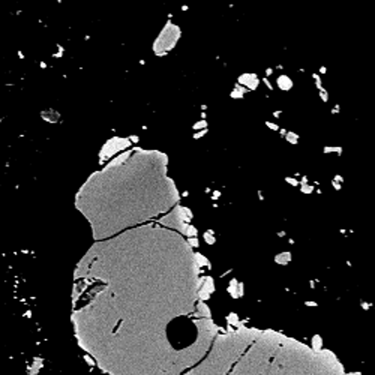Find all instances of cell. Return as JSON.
Instances as JSON below:
<instances>
[{"instance_id": "6da1fadb", "label": "cell", "mask_w": 375, "mask_h": 375, "mask_svg": "<svg viewBox=\"0 0 375 375\" xmlns=\"http://www.w3.org/2000/svg\"><path fill=\"white\" fill-rule=\"evenodd\" d=\"M179 38H180V29L173 24L171 21H168L167 26L164 27V30L161 32V35L158 36V39L155 41L153 51L158 56H164L167 51L174 47Z\"/></svg>"}, {"instance_id": "7a4b0ae2", "label": "cell", "mask_w": 375, "mask_h": 375, "mask_svg": "<svg viewBox=\"0 0 375 375\" xmlns=\"http://www.w3.org/2000/svg\"><path fill=\"white\" fill-rule=\"evenodd\" d=\"M129 146H131V141H128V140H125V138H111L110 141L105 143L104 149H102V152H101V159H104V158L108 159V158H111L114 153L123 150L125 147H129Z\"/></svg>"}, {"instance_id": "3957f363", "label": "cell", "mask_w": 375, "mask_h": 375, "mask_svg": "<svg viewBox=\"0 0 375 375\" xmlns=\"http://www.w3.org/2000/svg\"><path fill=\"white\" fill-rule=\"evenodd\" d=\"M258 83H260V80L257 78L255 74H243L239 77V84L246 87V89H249V90H255Z\"/></svg>"}, {"instance_id": "277c9868", "label": "cell", "mask_w": 375, "mask_h": 375, "mask_svg": "<svg viewBox=\"0 0 375 375\" xmlns=\"http://www.w3.org/2000/svg\"><path fill=\"white\" fill-rule=\"evenodd\" d=\"M227 291H228L233 297H240V296L243 294V284H240V282H237V281H231L230 285H228V288H227Z\"/></svg>"}, {"instance_id": "5b68a950", "label": "cell", "mask_w": 375, "mask_h": 375, "mask_svg": "<svg viewBox=\"0 0 375 375\" xmlns=\"http://www.w3.org/2000/svg\"><path fill=\"white\" fill-rule=\"evenodd\" d=\"M278 86L281 90H290L293 87V81L288 77H279L278 78Z\"/></svg>"}, {"instance_id": "8992f818", "label": "cell", "mask_w": 375, "mask_h": 375, "mask_svg": "<svg viewBox=\"0 0 375 375\" xmlns=\"http://www.w3.org/2000/svg\"><path fill=\"white\" fill-rule=\"evenodd\" d=\"M290 261H291V254L290 252H282V254L275 257V263H278V264H288Z\"/></svg>"}, {"instance_id": "52a82bcc", "label": "cell", "mask_w": 375, "mask_h": 375, "mask_svg": "<svg viewBox=\"0 0 375 375\" xmlns=\"http://www.w3.org/2000/svg\"><path fill=\"white\" fill-rule=\"evenodd\" d=\"M321 345H323V339H321V336H320V335L312 336V348H314L315 351H318L320 348H321Z\"/></svg>"}, {"instance_id": "ba28073f", "label": "cell", "mask_w": 375, "mask_h": 375, "mask_svg": "<svg viewBox=\"0 0 375 375\" xmlns=\"http://www.w3.org/2000/svg\"><path fill=\"white\" fill-rule=\"evenodd\" d=\"M285 137H287V141L291 144H297V141H299V135L294 132H285Z\"/></svg>"}, {"instance_id": "9c48e42d", "label": "cell", "mask_w": 375, "mask_h": 375, "mask_svg": "<svg viewBox=\"0 0 375 375\" xmlns=\"http://www.w3.org/2000/svg\"><path fill=\"white\" fill-rule=\"evenodd\" d=\"M185 234L189 236V237H195V236L198 234V231H197V228H195L194 225L189 224L188 227H186V230H185Z\"/></svg>"}, {"instance_id": "30bf717a", "label": "cell", "mask_w": 375, "mask_h": 375, "mask_svg": "<svg viewBox=\"0 0 375 375\" xmlns=\"http://www.w3.org/2000/svg\"><path fill=\"white\" fill-rule=\"evenodd\" d=\"M203 237H204V240H206V243H207V245H213V243L216 242V239L213 237L212 231H207V233H204V234H203Z\"/></svg>"}, {"instance_id": "8fae6325", "label": "cell", "mask_w": 375, "mask_h": 375, "mask_svg": "<svg viewBox=\"0 0 375 375\" xmlns=\"http://www.w3.org/2000/svg\"><path fill=\"white\" fill-rule=\"evenodd\" d=\"M227 321H228L230 324H233V326H240V321H239V317H237L236 314H230V315L227 317Z\"/></svg>"}, {"instance_id": "7c38bea8", "label": "cell", "mask_w": 375, "mask_h": 375, "mask_svg": "<svg viewBox=\"0 0 375 375\" xmlns=\"http://www.w3.org/2000/svg\"><path fill=\"white\" fill-rule=\"evenodd\" d=\"M194 129H207V122L206 120H201V122H197L195 125H194Z\"/></svg>"}, {"instance_id": "4fadbf2b", "label": "cell", "mask_w": 375, "mask_h": 375, "mask_svg": "<svg viewBox=\"0 0 375 375\" xmlns=\"http://www.w3.org/2000/svg\"><path fill=\"white\" fill-rule=\"evenodd\" d=\"M188 245H189V248H197L198 246V240L195 239V237H191V239H188V242H186Z\"/></svg>"}, {"instance_id": "5bb4252c", "label": "cell", "mask_w": 375, "mask_h": 375, "mask_svg": "<svg viewBox=\"0 0 375 375\" xmlns=\"http://www.w3.org/2000/svg\"><path fill=\"white\" fill-rule=\"evenodd\" d=\"M302 192H305V194L312 192V186H309V185H303V186H302Z\"/></svg>"}, {"instance_id": "9a60e30c", "label": "cell", "mask_w": 375, "mask_h": 375, "mask_svg": "<svg viewBox=\"0 0 375 375\" xmlns=\"http://www.w3.org/2000/svg\"><path fill=\"white\" fill-rule=\"evenodd\" d=\"M285 182L291 183L293 186H299V182H297V180H294V179H290V177H287V179H285Z\"/></svg>"}, {"instance_id": "2e32d148", "label": "cell", "mask_w": 375, "mask_h": 375, "mask_svg": "<svg viewBox=\"0 0 375 375\" xmlns=\"http://www.w3.org/2000/svg\"><path fill=\"white\" fill-rule=\"evenodd\" d=\"M84 360H86V362H87V363H89L90 366H93V365H95V362H93V359H92L90 356H84Z\"/></svg>"}, {"instance_id": "e0dca14e", "label": "cell", "mask_w": 375, "mask_h": 375, "mask_svg": "<svg viewBox=\"0 0 375 375\" xmlns=\"http://www.w3.org/2000/svg\"><path fill=\"white\" fill-rule=\"evenodd\" d=\"M320 96L323 98V101H324V102H327V93H326L324 89H320Z\"/></svg>"}, {"instance_id": "ac0fdd59", "label": "cell", "mask_w": 375, "mask_h": 375, "mask_svg": "<svg viewBox=\"0 0 375 375\" xmlns=\"http://www.w3.org/2000/svg\"><path fill=\"white\" fill-rule=\"evenodd\" d=\"M206 132H207V129H204V131H201V132H198V134H195V138H197V140L201 138L203 135H206Z\"/></svg>"}, {"instance_id": "d6986e66", "label": "cell", "mask_w": 375, "mask_h": 375, "mask_svg": "<svg viewBox=\"0 0 375 375\" xmlns=\"http://www.w3.org/2000/svg\"><path fill=\"white\" fill-rule=\"evenodd\" d=\"M267 126H269L270 129H275V131H276V129H278V126H276L275 123H270V122H267Z\"/></svg>"}, {"instance_id": "ffe728a7", "label": "cell", "mask_w": 375, "mask_h": 375, "mask_svg": "<svg viewBox=\"0 0 375 375\" xmlns=\"http://www.w3.org/2000/svg\"><path fill=\"white\" fill-rule=\"evenodd\" d=\"M263 81H264V83H266V86H267V87H269V89L272 90V84L269 83V80H267V78H263Z\"/></svg>"}, {"instance_id": "44dd1931", "label": "cell", "mask_w": 375, "mask_h": 375, "mask_svg": "<svg viewBox=\"0 0 375 375\" xmlns=\"http://www.w3.org/2000/svg\"><path fill=\"white\" fill-rule=\"evenodd\" d=\"M306 305H308V306H317L315 302H306Z\"/></svg>"}, {"instance_id": "7402d4cb", "label": "cell", "mask_w": 375, "mask_h": 375, "mask_svg": "<svg viewBox=\"0 0 375 375\" xmlns=\"http://www.w3.org/2000/svg\"><path fill=\"white\" fill-rule=\"evenodd\" d=\"M219 195H221V194H219V192H218V191H216V192H215V194H213V197H215V198H213V200H218V197H219Z\"/></svg>"}, {"instance_id": "603a6c76", "label": "cell", "mask_w": 375, "mask_h": 375, "mask_svg": "<svg viewBox=\"0 0 375 375\" xmlns=\"http://www.w3.org/2000/svg\"><path fill=\"white\" fill-rule=\"evenodd\" d=\"M272 72H273V71H272V69H270V68H269V69H267V71H266V74H267V75H270V74H272Z\"/></svg>"}, {"instance_id": "cb8c5ba5", "label": "cell", "mask_w": 375, "mask_h": 375, "mask_svg": "<svg viewBox=\"0 0 375 375\" xmlns=\"http://www.w3.org/2000/svg\"><path fill=\"white\" fill-rule=\"evenodd\" d=\"M347 375H360V374H347Z\"/></svg>"}]
</instances>
